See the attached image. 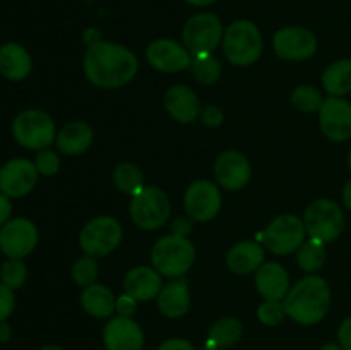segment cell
Returning a JSON list of instances; mask_svg holds the SVG:
<instances>
[{"instance_id": "6da1fadb", "label": "cell", "mask_w": 351, "mask_h": 350, "mask_svg": "<svg viewBox=\"0 0 351 350\" xmlns=\"http://www.w3.org/2000/svg\"><path fill=\"white\" fill-rule=\"evenodd\" d=\"M137 69V57L123 45L113 41H95L86 51V78L98 88H120L132 81Z\"/></svg>"}, {"instance_id": "7a4b0ae2", "label": "cell", "mask_w": 351, "mask_h": 350, "mask_svg": "<svg viewBox=\"0 0 351 350\" xmlns=\"http://www.w3.org/2000/svg\"><path fill=\"white\" fill-rule=\"evenodd\" d=\"M287 314L298 325L311 326L326 318L331 305V288L317 275L298 280L285 297Z\"/></svg>"}, {"instance_id": "3957f363", "label": "cell", "mask_w": 351, "mask_h": 350, "mask_svg": "<svg viewBox=\"0 0 351 350\" xmlns=\"http://www.w3.org/2000/svg\"><path fill=\"white\" fill-rule=\"evenodd\" d=\"M153 268L168 278H180L195 261V249L187 237H161L151 249Z\"/></svg>"}, {"instance_id": "277c9868", "label": "cell", "mask_w": 351, "mask_h": 350, "mask_svg": "<svg viewBox=\"0 0 351 350\" xmlns=\"http://www.w3.org/2000/svg\"><path fill=\"white\" fill-rule=\"evenodd\" d=\"M223 51L233 65H250L263 54V34L247 19L233 21L223 34Z\"/></svg>"}, {"instance_id": "5b68a950", "label": "cell", "mask_w": 351, "mask_h": 350, "mask_svg": "<svg viewBox=\"0 0 351 350\" xmlns=\"http://www.w3.org/2000/svg\"><path fill=\"white\" fill-rule=\"evenodd\" d=\"M12 136L17 143L27 150L41 151L51 146L57 139L55 122L43 110H24L14 119Z\"/></svg>"}, {"instance_id": "8992f818", "label": "cell", "mask_w": 351, "mask_h": 350, "mask_svg": "<svg viewBox=\"0 0 351 350\" xmlns=\"http://www.w3.org/2000/svg\"><path fill=\"white\" fill-rule=\"evenodd\" d=\"M305 235L307 230L304 220L288 213L274 218L263 232L257 233V240L273 254L285 256L297 250L305 242Z\"/></svg>"}, {"instance_id": "52a82bcc", "label": "cell", "mask_w": 351, "mask_h": 350, "mask_svg": "<svg viewBox=\"0 0 351 350\" xmlns=\"http://www.w3.org/2000/svg\"><path fill=\"white\" fill-rule=\"evenodd\" d=\"M308 237L321 242H332L345 229V213L332 199H315L308 205L304 215Z\"/></svg>"}, {"instance_id": "ba28073f", "label": "cell", "mask_w": 351, "mask_h": 350, "mask_svg": "<svg viewBox=\"0 0 351 350\" xmlns=\"http://www.w3.org/2000/svg\"><path fill=\"white\" fill-rule=\"evenodd\" d=\"M122 225L113 216H96L84 225L79 235V246L88 256L101 257L113 253L122 242Z\"/></svg>"}, {"instance_id": "9c48e42d", "label": "cell", "mask_w": 351, "mask_h": 350, "mask_svg": "<svg viewBox=\"0 0 351 350\" xmlns=\"http://www.w3.org/2000/svg\"><path fill=\"white\" fill-rule=\"evenodd\" d=\"M170 211V199L156 185L144 187L130 202V218L143 230H156L163 226Z\"/></svg>"}, {"instance_id": "30bf717a", "label": "cell", "mask_w": 351, "mask_h": 350, "mask_svg": "<svg viewBox=\"0 0 351 350\" xmlns=\"http://www.w3.org/2000/svg\"><path fill=\"white\" fill-rule=\"evenodd\" d=\"M223 34H225L223 24L216 14L199 12L185 23L182 40L191 55L213 54V50L223 40Z\"/></svg>"}, {"instance_id": "8fae6325", "label": "cell", "mask_w": 351, "mask_h": 350, "mask_svg": "<svg viewBox=\"0 0 351 350\" xmlns=\"http://www.w3.org/2000/svg\"><path fill=\"white\" fill-rule=\"evenodd\" d=\"M38 244V229L31 220L14 218L0 226V250L9 259L29 256Z\"/></svg>"}, {"instance_id": "7c38bea8", "label": "cell", "mask_w": 351, "mask_h": 350, "mask_svg": "<svg viewBox=\"0 0 351 350\" xmlns=\"http://www.w3.org/2000/svg\"><path fill=\"white\" fill-rule=\"evenodd\" d=\"M273 48L283 60H305L317 50V38L307 27L287 26L276 31Z\"/></svg>"}, {"instance_id": "4fadbf2b", "label": "cell", "mask_w": 351, "mask_h": 350, "mask_svg": "<svg viewBox=\"0 0 351 350\" xmlns=\"http://www.w3.org/2000/svg\"><path fill=\"white\" fill-rule=\"evenodd\" d=\"M34 161L26 158H14L0 167V192L7 198H23L29 194L38 182Z\"/></svg>"}, {"instance_id": "5bb4252c", "label": "cell", "mask_w": 351, "mask_h": 350, "mask_svg": "<svg viewBox=\"0 0 351 350\" xmlns=\"http://www.w3.org/2000/svg\"><path fill=\"white\" fill-rule=\"evenodd\" d=\"M319 124L322 134L335 143L351 137V103L343 96H329L319 110Z\"/></svg>"}, {"instance_id": "9a60e30c", "label": "cell", "mask_w": 351, "mask_h": 350, "mask_svg": "<svg viewBox=\"0 0 351 350\" xmlns=\"http://www.w3.org/2000/svg\"><path fill=\"white\" fill-rule=\"evenodd\" d=\"M185 211L194 222H209L221 209V192L213 182L197 180L185 192Z\"/></svg>"}, {"instance_id": "2e32d148", "label": "cell", "mask_w": 351, "mask_h": 350, "mask_svg": "<svg viewBox=\"0 0 351 350\" xmlns=\"http://www.w3.org/2000/svg\"><path fill=\"white\" fill-rule=\"evenodd\" d=\"M252 175L245 154L235 150H226L218 154L215 161V177L228 191H239L245 187Z\"/></svg>"}, {"instance_id": "e0dca14e", "label": "cell", "mask_w": 351, "mask_h": 350, "mask_svg": "<svg viewBox=\"0 0 351 350\" xmlns=\"http://www.w3.org/2000/svg\"><path fill=\"white\" fill-rule=\"evenodd\" d=\"M146 57L149 64L153 65L156 71L161 72H180L191 67L192 55L184 45L177 43L168 38H160L154 40L153 43L147 47Z\"/></svg>"}, {"instance_id": "ac0fdd59", "label": "cell", "mask_w": 351, "mask_h": 350, "mask_svg": "<svg viewBox=\"0 0 351 350\" xmlns=\"http://www.w3.org/2000/svg\"><path fill=\"white\" fill-rule=\"evenodd\" d=\"M103 342L106 350H143L144 333L132 318L117 316L106 323Z\"/></svg>"}, {"instance_id": "d6986e66", "label": "cell", "mask_w": 351, "mask_h": 350, "mask_svg": "<svg viewBox=\"0 0 351 350\" xmlns=\"http://www.w3.org/2000/svg\"><path fill=\"white\" fill-rule=\"evenodd\" d=\"M256 287L266 301H285L291 288L290 277L280 263L269 261L256 271Z\"/></svg>"}, {"instance_id": "ffe728a7", "label": "cell", "mask_w": 351, "mask_h": 350, "mask_svg": "<svg viewBox=\"0 0 351 350\" xmlns=\"http://www.w3.org/2000/svg\"><path fill=\"white\" fill-rule=\"evenodd\" d=\"M163 288L161 275L154 268L137 266L132 268L123 278V290L137 302H147L158 297Z\"/></svg>"}, {"instance_id": "44dd1931", "label": "cell", "mask_w": 351, "mask_h": 350, "mask_svg": "<svg viewBox=\"0 0 351 350\" xmlns=\"http://www.w3.org/2000/svg\"><path fill=\"white\" fill-rule=\"evenodd\" d=\"M165 108L173 120L180 124H191L201 115V103L197 95L189 86H171L165 95Z\"/></svg>"}, {"instance_id": "7402d4cb", "label": "cell", "mask_w": 351, "mask_h": 350, "mask_svg": "<svg viewBox=\"0 0 351 350\" xmlns=\"http://www.w3.org/2000/svg\"><path fill=\"white\" fill-rule=\"evenodd\" d=\"M33 69L29 51L19 43H3L0 47V74L9 81H23Z\"/></svg>"}, {"instance_id": "603a6c76", "label": "cell", "mask_w": 351, "mask_h": 350, "mask_svg": "<svg viewBox=\"0 0 351 350\" xmlns=\"http://www.w3.org/2000/svg\"><path fill=\"white\" fill-rule=\"evenodd\" d=\"M158 307L167 318H180L191 307V294L189 281L185 278H177L160 290L156 297Z\"/></svg>"}, {"instance_id": "cb8c5ba5", "label": "cell", "mask_w": 351, "mask_h": 350, "mask_svg": "<svg viewBox=\"0 0 351 350\" xmlns=\"http://www.w3.org/2000/svg\"><path fill=\"white\" fill-rule=\"evenodd\" d=\"M264 261V247L261 242H239L226 254V266L235 275H247L259 270Z\"/></svg>"}, {"instance_id": "d4e9b609", "label": "cell", "mask_w": 351, "mask_h": 350, "mask_svg": "<svg viewBox=\"0 0 351 350\" xmlns=\"http://www.w3.org/2000/svg\"><path fill=\"white\" fill-rule=\"evenodd\" d=\"M93 134L91 126H88L86 122L81 120H74V122H69L67 126L62 127L60 132H57V144L58 151L69 156H75V154H81L91 146L93 143Z\"/></svg>"}, {"instance_id": "484cf974", "label": "cell", "mask_w": 351, "mask_h": 350, "mask_svg": "<svg viewBox=\"0 0 351 350\" xmlns=\"http://www.w3.org/2000/svg\"><path fill=\"white\" fill-rule=\"evenodd\" d=\"M81 305L89 316L103 319L110 318L117 311V299L105 285L93 283L82 290Z\"/></svg>"}, {"instance_id": "4316f807", "label": "cell", "mask_w": 351, "mask_h": 350, "mask_svg": "<svg viewBox=\"0 0 351 350\" xmlns=\"http://www.w3.org/2000/svg\"><path fill=\"white\" fill-rule=\"evenodd\" d=\"M322 86L331 96H345L351 91V58L335 62L322 74Z\"/></svg>"}, {"instance_id": "83f0119b", "label": "cell", "mask_w": 351, "mask_h": 350, "mask_svg": "<svg viewBox=\"0 0 351 350\" xmlns=\"http://www.w3.org/2000/svg\"><path fill=\"white\" fill-rule=\"evenodd\" d=\"M243 326L237 318H221L211 326L206 347L211 349H226L242 338Z\"/></svg>"}, {"instance_id": "f1b7e54d", "label": "cell", "mask_w": 351, "mask_h": 350, "mask_svg": "<svg viewBox=\"0 0 351 350\" xmlns=\"http://www.w3.org/2000/svg\"><path fill=\"white\" fill-rule=\"evenodd\" d=\"M113 182H115L117 189L122 191L123 194L136 196L144 189V175L137 165L123 161V163L117 165L115 172H113Z\"/></svg>"}, {"instance_id": "f546056e", "label": "cell", "mask_w": 351, "mask_h": 350, "mask_svg": "<svg viewBox=\"0 0 351 350\" xmlns=\"http://www.w3.org/2000/svg\"><path fill=\"white\" fill-rule=\"evenodd\" d=\"M326 246L324 242L315 239H308L297 249V263L307 273L319 271L326 263Z\"/></svg>"}, {"instance_id": "4dcf8cb0", "label": "cell", "mask_w": 351, "mask_h": 350, "mask_svg": "<svg viewBox=\"0 0 351 350\" xmlns=\"http://www.w3.org/2000/svg\"><path fill=\"white\" fill-rule=\"evenodd\" d=\"M191 69L195 79L202 84H215L221 75V64L213 54L192 55Z\"/></svg>"}, {"instance_id": "1f68e13d", "label": "cell", "mask_w": 351, "mask_h": 350, "mask_svg": "<svg viewBox=\"0 0 351 350\" xmlns=\"http://www.w3.org/2000/svg\"><path fill=\"white\" fill-rule=\"evenodd\" d=\"M291 103H293L295 108H298L300 112L305 113H314L319 112L324 103L321 91L314 86L302 84L298 88H295L293 95H291Z\"/></svg>"}, {"instance_id": "d6a6232c", "label": "cell", "mask_w": 351, "mask_h": 350, "mask_svg": "<svg viewBox=\"0 0 351 350\" xmlns=\"http://www.w3.org/2000/svg\"><path fill=\"white\" fill-rule=\"evenodd\" d=\"M27 278V268L23 259H7L0 268V281L16 290L24 285Z\"/></svg>"}, {"instance_id": "836d02e7", "label": "cell", "mask_w": 351, "mask_h": 350, "mask_svg": "<svg viewBox=\"0 0 351 350\" xmlns=\"http://www.w3.org/2000/svg\"><path fill=\"white\" fill-rule=\"evenodd\" d=\"M96 277H98V263L93 256H82L72 266V278L79 287H88V285L95 283Z\"/></svg>"}, {"instance_id": "e575fe53", "label": "cell", "mask_w": 351, "mask_h": 350, "mask_svg": "<svg viewBox=\"0 0 351 350\" xmlns=\"http://www.w3.org/2000/svg\"><path fill=\"white\" fill-rule=\"evenodd\" d=\"M287 316V307H285L283 301H264L257 307V318H259L261 323L267 326L280 325Z\"/></svg>"}, {"instance_id": "d590c367", "label": "cell", "mask_w": 351, "mask_h": 350, "mask_svg": "<svg viewBox=\"0 0 351 350\" xmlns=\"http://www.w3.org/2000/svg\"><path fill=\"white\" fill-rule=\"evenodd\" d=\"M34 167H36L38 174L45 175V177H51L60 168V158L55 151L51 150H41L38 151L36 158H34Z\"/></svg>"}, {"instance_id": "8d00e7d4", "label": "cell", "mask_w": 351, "mask_h": 350, "mask_svg": "<svg viewBox=\"0 0 351 350\" xmlns=\"http://www.w3.org/2000/svg\"><path fill=\"white\" fill-rule=\"evenodd\" d=\"M16 307V297H14V290L3 285L0 281V323L5 321Z\"/></svg>"}, {"instance_id": "74e56055", "label": "cell", "mask_w": 351, "mask_h": 350, "mask_svg": "<svg viewBox=\"0 0 351 350\" xmlns=\"http://www.w3.org/2000/svg\"><path fill=\"white\" fill-rule=\"evenodd\" d=\"M136 309H137V301L134 297H130L129 294H123L117 299V312H119V316L130 318V316L136 312Z\"/></svg>"}, {"instance_id": "f35d334b", "label": "cell", "mask_w": 351, "mask_h": 350, "mask_svg": "<svg viewBox=\"0 0 351 350\" xmlns=\"http://www.w3.org/2000/svg\"><path fill=\"white\" fill-rule=\"evenodd\" d=\"M201 119L202 124L209 127H216L223 122V112L215 105L206 106L204 110H201Z\"/></svg>"}, {"instance_id": "ab89813d", "label": "cell", "mask_w": 351, "mask_h": 350, "mask_svg": "<svg viewBox=\"0 0 351 350\" xmlns=\"http://www.w3.org/2000/svg\"><path fill=\"white\" fill-rule=\"evenodd\" d=\"M171 230H173V235L187 237L192 232V218H189V216H178L171 223Z\"/></svg>"}, {"instance_id": "60d3db41", "label": "cell", "mask_w": 351, "mask_h": 350, "mask_svg": "<svg viewBox=\"0 0 351 350\" xmlns=\"http://www.w3.org/2000/svg\"><path fill=\"white\" fill-rule=\"evenodd\" d=\"M338 342L345 350H351V316L341 323L338 329Z\"/></svg>"}, {"instance_id": "b9f144b4", "label": "cell", "mask_w": 351, "mask_h": 350, "mask_svg": "<svg viewBox=\"0 0 351 350\" xmlns=\"http://www.w3.org/2000/svg\"><path fill=\"white\" fill-rule=\"evenodd\" d=\"M158 350H194V347H192L191 342L184 338H170L161 343Z\"/></svg>"}, {"instance_id": "7bdbcfd3", "label": "cell", "mask_w": 351, "mask_h": 350, "mask_svg": "<svg viewBox=\"0 0 351 350\" xmlns=\"http://www.w3.org/2000/svg\"><path fill=\"white\" fill-rule=\"evenodd\" d=\"M10 213H12V202L10 198L0 192V226L5 225L10 220Z\"/></svg>"}, {"instance_id": "ee69618b", "label": "cell", "mask_w": 351, "mask_h": 350, "mask_svg": "<svg viewBox=\"0 0 351 350\" xmlns=\"http://www.w3.org/2000/svg\"><path fill=\"white\" fill-rule=\"evenodd\" d=\"M10 336H12V329L5 321H2L0 323V342H9Z\"/></svg>"}, {"instance_id": "f6af8a7d", "label": "cell", "mask_w": 351, "mask_h": 350, "mask_svg": "<svg viewBox=\"0 0 351 350\" xmlns=\"http://www.w3.org/2000/svg\"><path fill=\"white\" fill-rule=\"evenodd\" d=\"M343 202H345L346 208L351 211V178L346 182L345 189H343Z\"/></svg>"}, {"instance_id": "bcb514c9", "label": "cell", "mask_w": 351, "mask_h": 350, "mask_svg": "<svg viewBox=\"0 0 351 350\" xmlns=\"http://www.w3.org/2000/svg\"><path fill=\"white\" fill-rule=\"evenodd\" d=\"M187 3H191V5H195V7H208L211 5V3H215L216 0H185Z\"/></svg>"}, {"instance_id": "7dc6e473", "label": "cell", "mask_w": 351, "mask_h": 350, "mask_svg": "<svg viewBox=\"0 0 351 350\" xmlns=\"http://www.w3.org/2000/svg\"><path fill=\"white\" fill-rule=\"evenodd\" d=\"M321 350H345L341 345H336V343H326Z\"/></svg>"}, {"instance_id": "c3c4849f", "label": "cell", "mask_w": 351, "mask_h": 350, "mask_svg": "<svg viewBox=\"0 0 351 350\" xmlns=\"http://www.w3.org/2000/svg\"><path fill=\"white\" fill-rule=\"evenodd\" d=\"M41 350H62V349H60V347H57V345H47V347H43Z\"/></svg>"}, {"instance_id": "681fc988", "label": "cell", "mask_w": 351, "mask_h": 350, "mask_svg": "<svg viewBox=\"0 0 351 350\" xmlns=\"http://www.w3.org/2000/svg\"><path fill=\"white\" fill-rule=\"evenodd\" d=\"M348 165H350V170H351V151H350V154H348Z\"/></svg>"}, {"instance_id": "f907efd6", "label": "cell", "mask_w": 351, "mask_h": 350, "mask_svg": "<svg viewBox=\"0 0 351 350\" xmlns=\"http://www.w3.org/2000/svg\"><path fill=\"white\" fill-rule=\"evenodd\" d=\"M204 350H225V349H211V347H206Z\"/></svg>"}]
</instances>
